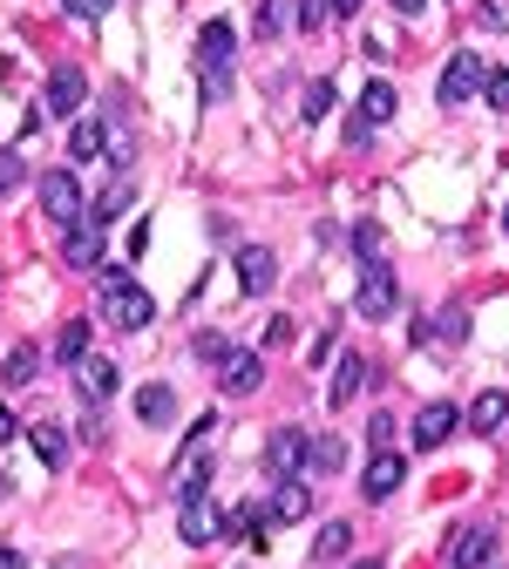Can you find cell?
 <instances>
[{
  "label": "cell",
  "mask_w": 509,
  "mask_h": 569,
  "mask_svg": "<svg viewBox=\"0 0 509 569\" xmlns=\"http://www.w3.org/2000/svg\"><path fill=\"white\" fill-rule=\"evenodd\" d=\"M496 522H462L455 536H449V569H483L489 556H496Z\"/></svg>",
  "instance_id": "52a82bcc"
},
{
  "label": "cell",
  "mask_w": 509,
  "mask_h": 569,
  "mask_svg": "<svg viewBox=\"0 0 509 569\" xmlns=\"http://www.w3.org/2000/svg\"><path fill=\"white\" fill-rule=\"evenodd\" d=\"M462 421L476 427V434H502V427H509V393H502V387H489V393H483L476 406H468Z\"/></svg>",
  "instance_id": "d6986e66"
},
{
  "label": "cell",
  "mask_w": 509,
  "mask_h": 569,
  "mask_svg": "<svg viewBox=\"0 0 509 569\" xmlns=\"http://www.w3.org/2000/svg\"><path fill=\"white\" fill-rule=\"evenodd\" d=\"M96 312L115 325V333H143V325L156 319V299L143 292L130 271H109V278H102V292H96Z\"/></svg>",
  "instance_id": "6da1fadb"
},
{
  "label": "cell",
  "mask_w": 509,
  "mask_h": 569,
  "mask_svg": "<svg viewBox=\"0 0 509 569\" xmlns=\"http://www.w3.org/2000/svg\"><path fill=\"white\" fill-rule=\"evenodd\" d=\"M231 62H239V27H231V21H204V27H198L204 102H224V96H231Z\"/></svg>",
  "instance_id": "7a4b0ae2"
},
{
  "label": "cell",
  "mask_w": 509,
  "mask_h": 569,
  "mask_svg": "<svg viewBox=\"0 0 509 569\" xmlns=\"http://www.w3.org/2000/svg\"><path fill=\"white\" fill-rule=\"evenodd\" d=\"M265 475H272V481H299V475H306V434H299V427H272V440H265Z\"/></svg>",
  "instance_id": "ba28073f"
},
{
  "label": "cell",
  "mask_w": 509,
  "mask_h": 569,
  "mask_svg": "<svg viewBox=\"0 0 509 569\" xmlns=\"http://www.w3.org/2000/svg\"><path fill=\"white\" fill-rule=\"evenodd\" d=\"M354 569H380V562H354Z\"/></svg>",
  "instance_id": "7dc6e473"
},
{
  "label": "cell",
  "mask_w": 509,
  "mask_h": 569,
  "mask_svg": "<svg viewBox=\"0 0 509 569\" xmlns=\"http://www.w3.org/2000/svg\"><path fill=\"white\" fill-rule=\"evenodd\" d=\"M265 515H272V528H279V522H306V515H312V488H306V481H272Z\"/></svg>",
  "instance_id": "2e32d148"
},
{
  "label": "cell",
  "mask_w": 509,
  "mask_h": 569,
  "mask_svg": "<svg viewBox=\"0 0 509 569\" xmlns=\"http://www.w3.org/2000/svg\"><path fill=\"white\" fill-rule=\"evenodd\" d=\"M476 89H483V55H476V48H462V55H455V62L442 68V89H435V96H442V102L455 109V102H468Z\"/></svg>",
  "instance_id": "8fae6325"
},
{
  "label": "cell",
  "mask_w": 509,
  "mask_h": 569,
  "mask_svg": "<svg viewBox=\"0 0 509 569\" xmlns=\"http://www.w3.org/2000/svg\"><path fill=\"white\" fill-rule=\"evenodd\" d=\"M224 353H231V346H224V339H218V333H198V359H211V366H218V359H224Z\"/></svg>",
  "instance_id": "f35d334b"
},
{
  "label": "cell",
  "mask_w": 509,
  "mask_h": 569,
  "mask_svg": "<svg viewBox=\"0 0 509 569\" xmlns=\"http://www.w3.org/2000/svg\"><path fill=\"white\" fill-rule=\"evenodd\" d=\"M239 284H245V299H265L279 284V258L265 244H239Z\"/></svg>",
  "instance_id": "7c38bea8"
},
{
  "label": "cell",
  "mask_w": 509,
  "mask_h": 569,
  "mask_svg": "<svg viewBox=\"0 0 509 569\" xmlns=\"http://www.w3.org/2000/svg\"><path fill=\"white\" fill-rule=\"evenodd\" d=\"M68 373H75V393H82L89 406H109L115 387H123V366H115L109 353H82V359L68 366Z\"/></svg>",
  "instance_id": "277c9868"
},
{
  "label": "cell",
  "mask_w": 509,
  "mask_h": 569,
  "mask_svg": "<svg viewBox=\"0 0 509 569\" xmlns=\"http://www.w3.org/2000/svg\"><path fill=\"white\" fill-rule=\"evenodd\" d=\"M489 109H509V68H483V89H476Z\"/></svg>",
  "instance_id": "1f68e13d"
},
{
  "label": "cell",
  "mask_w": 509,
  "mask_h": 569,
  "mask_svg": "<svg viewBox=\"0 0 509 569\" xmlns=\"http://www.w3.org/2000/svg\"><path fill=\"white\" fill-rule=\"evenodd\" d=\"M340 468H346V440L340 434L306 440V475H340Z\"/></svg>",
  "instance_id": "44dd1931"
},
{
  "label": "cell",
  "mask_w": 509,
  "mask_h": 569,
  "mask_svg": "<svg viewBox=\"0 0 509 569\" xmlns=\"http://www.w3.org/2000/svg\"><path fill=\"white\" fill-rule=\"evenodd\" d=\"M102 143H109V115H82V122L68 130V156H75V163L102 156Z\"/></svg>",
  "instance_id": "ffe728a7"
},
{
  "label": "cell",
  "mask_w": 509,
  "mask_h": 569,
  "mask_svg": "<svg viewBox=\"0 0 509 569\" xmlns=\"http://www.w3.org/2000/svg\"><path fill=\"white\" fill-rule=\"evenodd\" d=\"M367 380H374L367 353H340V359H333V387H327V406H346V400H354Z\"/></svg>",
  "instance_id": "5bb4252c"
},
{
  "label": "cell",
  "mask_w": 509,
  "mask_h": 569,
  "mask_svg": "<svg viewBox=\"0 0 509 569\" xmlns=\"http://www.w3.org/2000/svg\"><path fill=\"white\" fill-rule=\"evenodd\" d=\"M380 252H387L380 224H374V217H361V224H354V258H361V265H380Z\"/></svg>",
  "instance_id": "f1b7e54d"
},
{
  "label": "cell",
  "mask_w": 509,
  "mask_h": 569,
  "mask_svg": "<svg viewBox=\"0 0 509 569\" xmlns=\"http://www.w3.org/2000/svg\"><path fill=\"white\" fill-rule=\"evenodd\" d=\"M62 258H68L75 271H96V265H102V231H96V224L62 231Z\"/></svg>",
  "instance_id": "ac0fdd59"
},
{
  "label": "cell",
  "mask_w": 509,
  "mask_h": 569,
  "mask_svg": "<svg viewBox=\"0 0 509 569\" xmlns=\"http://www.w3.org/2000/svg\"><path fill=\"white\" fill-rule=\"evenodd\" d=\"M327 109H333V81H312V89H306V109H299V115H306V122H320Z\"/></svg>",
  "instance_id": "836d02e7"
},
{
  "label": "cell",
  "mask_w": 509,
  "mask_h": 569,
  "mask_svg": "<svg viewBox=\"0 0 509 569\" xmlns=\"http://www.w3.org/2000/svg\"><path fill=\"white\" fill-rule=\"evenodd\" d=\"M502 224H509V211H502Z\"/></svg>",
  "instance_id": "c3c4849f"
},
{
  "label": "cell",
  "mask_w": 509,
  "mask_h": 569,
  "mask_svg": "<svg viewBox=\"0 0 509 569\" xmlns=\"http://www.w3.org/2000/svg\"><path fill=\"white\" fill-rule=\"evenodd\" d=\"M333 21V0H299V34H320Z\"/></svg>",
  "instance_id": "d6a6232c"
},
{
  "label": "cell",
  "mask_w": 509,
  "mask_h": 569,
  "mask_svg": "<svg viewBox=\"0 0 509 569\" xmlns=\"http://www.w3.org/2000/svg\"><path fill=\"white\" fill-rule=\"evenodd\" d=\"M82 353H89V319H68L55 333V366H75Z\"/></svg>",
  "instance_id": "484cf974"
},
{
  "label": "cell",
  "mask_w": 509,
  "mask_h": 569,
  "mask_svg": "<svg viewBox=\"0 0 509 569\" xmlns=\"http://www.w3.org/2000/svg\"><path fill=\"white\" fill-rule=\"evenodd\" d=\"M455 427H462V406H455V400H428L421 414H414V447H421V455H435Z\"/></svg>",
  "instance_id": "9c48e42d"
},
{
  "label": "cell",
  "mask_w": 509,
  "mask_h": 569,
  "mask_svg": "<svg viewBox=\"0 0 509 569\" xmlns=\"http://www.w3.org/2000/svg\"><path fill=\"white\" fill-rule=\"evenodd\" d=\"M333 346H340V325L327 319V333H320V339H312V366H327V353H333Z\"/></svg>",
  "instance_id": "8d00e7d4"
},
{
  "label": "cell",
  "mask_w": 509,
  "mask_h": 569,
  "mask_svg": "<svg viewBox=\"0 0 509 569\" xmlns=\"http://www.w3.org/2000/svg\"><path fill=\"white\" fill-rule=\"evenodd\" d=\"M42 211H48L55 231H75V224H82L89 203H82V183H75V170H48V177H42Z\"/></svg>",
  "instance_id": "3957f363"
},
{
  "label": "cell",
  "mask_w": 509,
  "mask_h": 569,
  "mask_svg": "<svg viewBox=\"0 0 509 569\" xmlns=\"http://www.w3.org/2000/svg\"><path fill=\"white\" fill-rule=\"evenodd\" d=\"M136 414H143V421H150V427H164V421H170V414H177V393H170V387H164V380H150V387H143V393H136Z\"/></svg>",
  "instance_id": "603a6c76"
},
{
  "label": "cell",
  "mask_w": 509,
  "mask_h": 569,
  "mask_svg": "<svg viewBox=\"0 0 509 569\" xmlns=\"http://www.w3.org/2000/svg\"><path fill=\"white\" fill-rule=\"evenodd\" d=\"M130 203H136V183H130V177H115V183H109V190H102V197L89 203V211H82V224L109 231L115 217H130Z\"/></svg>",
  "instance_id": "e0dca14e"
},
{
  "label": "cell",
  "mask_w": 509,
  "mask_h": 569,
  "mask_svg": "<svg viewBox=\"0 0 509 569\" xmlns=\"http://www.w3.org/2000/svg\"><path fill=\"white\" fill-rule=\"evenodd\" d=\"M395 305H401V284H395V271H387V265H361L354 312H361V319H395Z\"/></svg>",
  "instance_id": "8992f818"
},
{
  "label": "cell",
  "mask_w": 509,
  "mask_h": 569,
  "mask_svg": "<svg viewBox=\"0 0 509 569\" xmlns=\"http://www.w3.org/2000/svg\"><path fill=\"white\" fill-rule=\"evenodd\" d=\"M27 440H34V455H42L48 468H62V461H68V427H62V421H34V427H27Z\"/></svg>",
  "instance_id": "7402d4cb"
},
{
  "label": "cell",
  "mask_w": 509,
  "mask_h": 569,
  "mask_svg": "<svg viewBox=\"0 0 509 569\" xmlns=\"http://www.w3.org/2000/svg\"><path fill=\"white\" fill-rule=\"evenodd\" d=\"M346 549H354V528H346V522H327L320 536H312V562H340Z\"/></svg>",
  "instance_id": "d4e9b609"
},
{
  "label": "cell",
  "mask_w": 509,
  "mask_h": 569,
  "mask_svg": "<svg viewBox=\"0 0 509 569\" xmlns=\"http://www.w3.org/2000/svg\"><path fill=\"white\" fill-rule=\"evenodd\" d=\"M367 440H374V447H395V414H374V421H367Z\"/></svg>",
  "instance_id": "d590c367"
},
{
  "label": "cell",
  "mask_w": 509,
  "mask_h": 569,
  "mask_svg": "<svg viewBox=\"0 0 509 569\" xmlns=\"http://www.w3.org/2000/svg\"><path fill=\"white\" fill-rule=\"evenodd\" d=\"M367 0H333V21H346V14H361Z\"/></svg>",
  "instance_id": "7bdbcfd3"
},
{
  "label": "cell",
  "mask_w": 509,
  "mask_h": 569,
  "mask_svg": "<svg viewBox=\"0 0 509 569\" xmlns=\"http://www.w3.org/2000/svg\"><path fill=\"white\" fill-rule=\"evenodd\" d=\"M428 333H442L449 346H462V339H468V312H462V305H442L435 319H428Z\"/></svg>",
  "instance_id": "f546056e"
},
{
  "label": "cell",
  "mask_w": 509,
  "mask_h": 569,
  "mask_svg": "<svg viewBox=\"0 0 509 569\" xmlns=\"http://www.w3.org/2000/svg\"><path fill=\"white\" fill-rule=\"evenodd\" d=\"M286 27H292V0H258V34L279 41Z\"/></svg>",
  "instance_id": "83f0119b"
},
{
  "label": "cell",
  "mask_w": 509,
  "mask_h": 569,
  "mask_svg": "<svg viewBox=\"0 0 509 569\" xmlns=\"http://www.w3.org/2000/svg\"><path fill=\"white\" fill-rule=\"evenodd\" d=\"M14 434H21V421H14V414H8V406H0V447H8V440H14Z\"/></svg>",
  "instance_id": "b9f144b4"
},
{
  "label": "cell",
  "mask_w": 509,
  "mask_h": 569,
  "mask_svg": "<svg viewBox=\"0 0 509 569\" xmlns=\"http://www.w3.org/2000/svg\"><path fill=\"white\" fill-rule=\"evenodd\" d=\"M62 8H68L75 21H102V14L115 8V0H62Z\"/></svg>",
  "instance_id": "e575fe53"
},
{
  "label": "cell",
  "mask_w": 509,
  "mask_h": 569,
  "mask_svg": "<svg viewBox=\"0 0 509 569\" xmlns=\"http://www.w3.org/2000/svg\"><path fill=\"white\" fill-rule=\"evenodd\" d=\"M346 143L367 149V143H374V122H361V115H354V122H346Z\"/></svg>",
  "instance_id": "60d3db41"
},
{
  "label": "cell",
  "mask_w": 509,
  "mask_h": 569,
  "mask_svg": "<svg viewBox=\"0 0 509 569\" xmlns=\"http://www.w3.org/2000/svg\"><path fill=\"white\" fill-rule=\"evenodd\" d=\"M401 475H408V461L395 455V447H374V461H367V475H361V495L367 502H387L401 488Z\"/></svg>",
  "instance_id": "4fadbf2b"
},
{
  "label": "cell",
  "mask_w": 509,
  "mask_h": 569,
  "mask_svg": "<svg viewBox=\"0 0 509 569\" xmlns=\"http://www.w3.org/2000/svg\"><path fill=\"white\" fill-rule=\"evenodd\" d=\"M292 339V319H265V346H286Z\"/></svg>",
  "instance_id": "ab89813d"
},
{
  "label": "cell",
  "mask_w": 509,
  "mask_h": 569,
  "mask_svg": "<svg viewBox=\"0 0 509 569\" xmlns=\"http://www.w3.org/2000/svg\"><path fill=\"white\" fill-rule=\"evenodd\" d=\"M27 183V163H21V149H0V197H14Z\"/></svg>",
  "instance_id": "4dcf8cb0"
},
{
  "label": "cell",
  "mask_w": 509,
  "mask_h": 569,
  "mask_svg": "<svg viewBox=\"0 0 509 569\" xmlns=\"http://www.w3.org/2000/svg\"><path fill=\"white\" fill-rule=\"evenodd\" d=\"M395 8H401V14H421V8H428V0H395Z\"/></svg>",
  "instance_id": "f6af8a7d"
},
{
  "label": "cell",
  "mask_w": 509,
  "mask_h": 569,
  "mask_svg": "<svg viewBox=\"0 0 509 569\" xmlns=\"http://www.w3.org/2000/svg\"><path fill=\"white\" fill-rule=\"evenodd\" d=\"M0 502H8V475H0Z\"/></svg>",
  "instance_id": "bcb514c9"
},
{
  "label": "cell",
  "mask_w": 509,
  "mask_h": 569,
  "mask_svg": "<svg viewBox=\"0 0 509 569\" xmlns=\"http://www.w3.org/2000/svg\"><path fill=\"white\" fill-rule=\"evenodd\" d=\"M0 569H27V556L21 549H0Z\"/></svg>",
  "instance_id": "ee69618b"
},
{
  "label": "cell",
  "mask_w": 509,
  "mask_h": 569,
  "mask_svg": "<svg viewBox=\"0 0 509 569\" xmlns=\"http://www.w3.org/2000/svg\"><path fill=\"white\" fill-rule=\"evenodd\" d=\"M82 96H89V75L75 68V62H62V68L48 75V89H42V109H48V115H75V109H82Z\"/></svg>",
  "instance_id": "30bf717a"
},
{
  "label": "cell",
  "mask_w": 509,
  "mask_h": 569,
  "mask_svg": "<svg viewBox=\"0 0 509 569\" xmlns=\"http://www.w3.org/2000/svg\"><path fill=\"white\" fill-rule=\"evenodd\" d=\"M483 569H489V562H483Z\"/></svg>",
  "instance_id": "681fc988"
},
{
  "label": "cell",
  "mask_w": 509,
  "mask_h": 569,
  "mask_svg": "<svg viewBox=\"0 0 509 569\" xmlns=\"http://www.w3.org/2000/svg\"><path fill=\"white\" fill-rule=\"evenodd\" d=\"M34 380H42V346L21 339V346L8 353V387H34Z\"/></svg>",
  "instance_id": "4316f807"
},
{
  "label": "cell",
  "mask_w": 509,
  "mask_h": 569,
  "mask_svg": "<svg viewBox=\"0 0 509 569\" xmlns=\"http://www.w3.org/2000/svg\"><path fill=\"white\" fill-rule=\"evenodd\" d=\"M218 387H224L231 400H252V393L265 387V353H252V346H231V353L218 359Z\"/></svg>",
  "instance_id": "5b68a950"
},
{
  "label": "cell",
  "mask_w": 509,
  "mask_h": 569,
  "mask_svg": "<svg viewBox=\"0 0 509 569\" xmlns=\"http://www.w3.org/2000/svg\"><path fill=\"white\" fill-rule=\"evenodd\" d=\"M82 440H89V447H102V440H109V427H102V414H96V406L82 414Z\"/></svg>",
  "instance_id": "74e56055"
},
{
  "label": "cell",
  "mask_w": 509,
  "mask_h": 569,
  "mask_svg": "<svg viewBox=\"0 0 509 569\" xmlns=\"http://www.w3.org/2000/svg\"><path fill=\"white\" fill-rule=\"evenodd\" d=\"M401 109V96H395V81H367L361 89V122H387Z\"/></svg>",
  "instance_id": "cb8c5ba5"
},
{
  "label": "cell",
  "mask_w": 509,
  "mask_h": 569,
  "mask_svg": "<svg viewBox=\"0 0 509 569\" xmlns=\"http://www.w3.org/2000/svg\"><path fill=\"white\" fill-rule=\"evenodd\" d=\"M177 536H184L190 549H204V543H218V536H224V515H218L211 502H184V515H177Z\"/></svg>",
  "instance_id": "9a60e30c"
}]
</instances>
